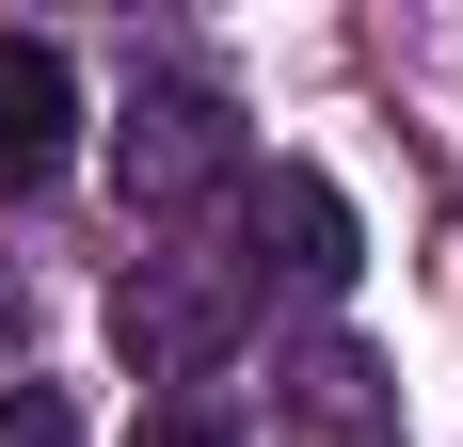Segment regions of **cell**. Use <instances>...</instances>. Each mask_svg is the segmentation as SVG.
<instances>
[{
	"label": "cell",
	"mask_w": 463,
	"mask_h": 447,
	"mask_svg": "<svg viewBox=\"0 0 463 447\" xmlns=\"http://www.w3.org/2000/svg\"><path fill=\"white\" fill-rule=\"evenodd\" d=\"M16 336H33V288H16V271H0V352H16Z\"/></svg>",
	"instance_id": "cell-8"
},
{
	"label": "cell",
	"mask_w": 463,
	"mask_h": 447,
	"mask_svg": "<svg viewBox=\"0 0 463 447\" xmlns=\"http://www.w3.org/2000/svg\"><path fill=\"white\" fill-rule=\"evenodd\" d=\"M288 432H304V447H383V432H400V384H383L352 336H320V352L288 367Z\"/></svg>",
	"instance_id": "cell-5"
},
{
	"label": "cell",
	"mask_w": 463,
	"mask_h": 447,
	"mask_svg": "<svg viewBox=\"0 0 463 447\" xmlns=\"http://www.w3.org/2000/svg\"><path fill=\"white\" fill-rule=\"evenodd\" d=\"M240 319H256V271L208 256V240H176V256H144L112 288V352H128V384H208L240 352Z\"/></svg>",
	"instance_id": "cell-1"
},
{
	"label": "cell",
	"mask_w": 463,
	"mask_h": 447,
	"mask_svg": "<svg viewBox=\"0 0 463 447\" xmlns=\"http://www.w3.org/2000/svg\"><path fill=\"white\" fill-rule=\"evenodd\" d=\"M128 447H240V432H224V415H208V400H160V415H144Z\"/></svg>",
	"instance_id": "cell-7"
},
{
	"label": "cell",
	"mask_w": 463,
	"mask_h": 447,
	"mask_svg": "<svg viewBox=\"0 0 463 447\" xmlns=\"http://www.w3.org/2000/svg\"><path fill=\"white\" fill-rule=\"evenodd\" d=\"M240 176V112L208 81H128V112H112V192H128L144 224L208 208V192Z\"/></svg>",
	"instance_id": "cell-2"
},
{
	"label": "cell",
	"mask_w": 463,
	"mask_h": 447,
	"mask_svg": "<svg viewBox=\"0 0 463 447\" xmlns=\"http://www.w3.org/2000/svg\"><path fill=\"white\" fill-rule=\"evenodd\" d=\"M64 160H80V81H64V48L0 33V208H33Z\"/></svg>",
	"instance_id": "cell-3"
},
{
	"label": "cell",
	"mask_w": 463,
	"mask_h": 447,
	"mask_svg": "<svg viewBox=\"0 0 463 447\" xmlns=\"http://www.w3.org/2000/svg\"><path fill=\"white\" fill-rule=\"evenodd\" d=\"M256 240H272V271L304 288V304H335L352 271H368V224H352V192L304 176V160H272V192H256Z\"/></svg>",
	"instance_id": "cell-4"
},
{
	"label": "cell",
	"mask_w": 463,
	"mask_h": 447,
	"mask_svg": "<svg viewBox=\"0 0 463 447\" xmlns=\"http://www.w3.org/2000/svg\"><path fill=\"white\" fill-rule=\"evenodd\" d=\"M0 447H80V415H64V384H0Z\"/></svg>",
	"instance_id": "cell-6"
}]
</instances>
